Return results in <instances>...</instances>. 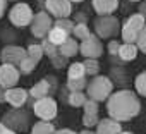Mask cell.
<instances>
[{
  "instance_id": "ab89813d",
  "label": "cell",
  "mask_w": 146,
  "mask_h": 134,
  "mask_svg": "<svg viewBox=\"0 0 146 134\" xmlns=\"http://www.w3.org/2000/svg\"><path fill=\"white\" fill-rule=\"evenodd\" d=\"M137 12L144 17V21H146V0H143V2H139V7H137Z\"/></svg>"
},
{
  "instance_id": "44dd1931",
  "label": "cell",
  "mask_w": 146,
  "mask_h": 134,
  "mask_svg": "<svg viewBox=\"0 0 146 134\" xmlns=\"http://www.w3.org/2000/svg\"><path fill=\"white\" fill-rule=\"evenodd\" d=\"M67 38H69V34H67L65 31H62V29L55 28V26H53V28L50 29V33L46 34V40H48L50 43H53L55 46H60V45H62Z\"/></svg>"
},
{
  "instance_id": "7dc6e473",
  "label": "cell",
  "mask_w": 146,
  "mask_h": 134,
  "mask_svg": "<svg viewBox=\"0 0 146 134\" xmlns=\"http://www.w3.org/2000/svg\"><path fill=\"white\" fill-rule=\"evenodd\" d=\"M129 2H137L139 4V2H143V0H129Z\"/></svg>"
},
{
  "instance_id": "f6af8a7d",
  "label": "cell",
  "mask_w": 146,
  "mask_h": 134,
  "mask_svg": "<svg viewBox=\"0 0 146 134\" xmlns=\"http://www.w3.org/2000/svg\"><path fill=\"white\" fill-rule=\"evenodd\" d=\"M119 134H132V132H131V131H120Z\"/></svg>"
},
{
  "instance_id": "8d00e7d4",
  "label": "cell",
  "mask_w": 146,
  "mask_h": 134,
  "mask_svg": "<svg viewBox=\"0 0 146 134\" xmlns=\"http://www.w3.org/2000/svg\"><path fill=\"white\" fill-rule=\"evenodd\" d=\"M74 23H88V16L84 14V12H76V16H74V19H72Z\"/></svg>"
},
{
  "instance_id": "ffe728a7",
  "label": "cell",
  "mask_w": 146,
  "mask_h": 134,
  "mask_svg": "<svg viewBox=\"0 0 146 134\" xmlns=\"http://www.w3.org/2000/svg\"><path fill=\"white\" fill-rule=\"evenodd\" d=\"M79 78H86V69L83 62H72L69 65L67 71V79H79Z\"/></svg>"
},
{
  "instance_id": "d4e9b609",
  "label": "cell",
  "mask_w": 146,
  "mask_h": 134,
  "mask_svg": "<svg viewBox=\"0 0 146 134\" xmlns=\"http://www.w3.org/2000/svg\"><path fill=\"white\" fill-rule=\"evenodd\" d=\"M36 65H38V62L28 55V57H24V58H23V62L17 65V69H19V72H21V74H31V72L36 69Z\"/></svg>"
},
{
  "instance_id": "52a82bcc",
  "label": "cell",
  "mask_w": 146,
  "mask_h": 134,
  "mask_svg": "<svg viewBox=\"0 0 146 134\" xmlns=\"http://www.w3.org/2000/svg\"><path fill=\"white\" fill-rule=\"evenodd\" d=\"M33 16H35L33 9L28 4H24V2H16L14 7L9 11V21L16 28H26V26H29L31 21H33Z\"/></svg>"
},
{
  "instance_id": "ac0fdd59",
  "label": "cell",
  "mask_w": 146,
  "mask_h": 134,
  "mask_svg": "<svg viewBox=\"0 0 146 134\" xmlns=\"http://www.w3.org/2000/svg\"><path fill=\"white\" fill-rule=\"evenodd\" d=\"M137 52L139 50H137L136 43H122L120 48H119L117 57L120 58V62H131L137 57Z\"/></svg>"
},
{
  "instance_id": "5b68a950",
  "label": "cell",
  "mask_w": 146,
  "mask_h": 134,
  "mask_svg": "<svg viewBox=\"0 0 146 134\" xmlns=\"http://www.w3.org/2000/svg\"><path fill=\"white\" fill-rule=\"evenodd\" d=\"M144 24H146V21H144V17H143L139 12L131 14V16L127 17V21L124 23V26H120V33H122L124 43H136L137 34H139V31L144 28Z\"/></svg>"
},
{
  "instance_id": "7bdbcfd3",
  "label": "cell",
  "mask_w": 146,
  "mask_h": 134,
  "mask_svg": "<svg viewBox=\"0 0 146 134\" xmlns=\"http://www.w3.org/2000/svg\"><path fill=\"white\" fill-rule=\"evenodd\" d=\"M4 101H5V88L0 86V103H4Z\"/></svg>"
},
{
  "instance_id": "4dcf8cb0",
  "label": "cell",
  "mask_w": 146,
  "mask_h": 134,
  "mask_svg": "<svg viewBox=\"0 0 146 134\" xmlns=\"http://www.w3.org/2000/svg\"><path fill=\"white\" fill-rule=\"evenodd\" d=\"M41 46H43V52H45V55H46L48 58H53V57L58 55V46H55L53 43H50L46 38L41 40Z\"/></svg>"
},
{
  "instance_id": "836d02e7",
  "label": "cell",
  "mask_w": 146,
  "mask_h": 134,
  "mask_svg": "<svg viewBox=\"0 0 146 134\" xmlns=\"http://www.w3.org/2000/svg\"><path fill=\"white\" fill-rule=\"evenodd\" d=\"M83 110H84V113H98V101H95V100H86L84 101V105H83Z\"/></svg>"
},
{
  "instance_id": "7a4b0ae2",
  "label": "cell",
  "mask_w": 146,
  "mask_h": 134,
  "mask_svg": "<svg viewBox=\"0 0 146 134\" xmlns=\"http://www.w3.org/2000/svg\"><path fill=\"white\" fill-rule=\"evenodd\" d=\"M2 124H5L7 127H11L16 132H26L31 127V112L26 107H19V108H11L4 113Z\"/></svg>"
},
{
  "instance_id": "f546056e",
  "label": "cell",
  "mask_w": 146,
  "mask_h": 134,
  "mask_svg": "<svg viewBox=\"0 0 146 134\" xmlns=\"http://www.w3.org/2000/svg\"><path fill=\"white\" fill-rule=\"evenodd\" d=\"M28 55H29L31 58H35L36 62H40L41 57L45 55L41 43H29V45H28Z\"/></svg>"
},
{
  "instance_id": "603a6c76",
  "label": "cell",
  "mask_w": 146,
  "mask_h": 134,
  "mask_svg": "<svg viewBox=\"0 0 146 134\" xmlns=\"http://www.w3.org/2000/svg\"><path fill=\"white\" fill-rule=\"evenodd\" d=\"M91 34V31H90V28H88V24H84V23H76L74 24V29H72V38H76V40H86L88 36Z\"/></svg>"
},
{
  "instance_id": "3957f363",
  "label": "cell",
  "mask_w": 146,
  "mask_h": 134,
  "mask_svg": "<svg viewBox=\"0 0 146 134\" xmlns=\"http://www.w3.org/2000/svg\"><path fill=\"white\" fill-rule=\"evenodd\" d=\"M113 93V83L108 76H93V79L88 81L86 95L90 100L95 101H107V98Z\"/></svg>"
},
{
  "instance_id": "ee69618b",
  "label": "cell",
  "mask_w": 146,
  "mask_h": 134,
  "mask_svg": "<svg viewBox=\"0 0 146 134\" xmlns=\"http://www.w3.org/2000/svg\"><path fill=\"white\" fill-rule=\"evenodd\" d=\"M79 134H96V132H93V131H90V129H86V131H81Z\"/></svg>"
},
{
  "instance_id": "7c38bea8",
  "label": "cell",
  "mask_w": 146,
  "mask_h": 134,
  "mask_svg": "<svg viewBox=\"0 0 146 134\" xmlns=\"http://www.w3.org/2000/svg\"><path fill=\"white\" fill-rule=\"evenodd\" d=\"M21 79V72L16 65L11 64H0V86H4L5 90L14 88Z\"/></svg>"
},
{
  "instance_id": "cb8c5ba5",
  "label": "cell",
  "mask_w": 146,
  "mask_h": 134,
  "mask_svg": "<svg viewBox=\"0 0 146 134\" xmlns=\"http://www.w3.org/2000/svg\"><path fill=\"white\" fill-rule=\"evenodd\" d=\"M86 100H88L86 91H70V95L67 98L69 105H72V107H83Z\"/></svg>"
},
{
  "instance_id": "30bf717a",
  "label": "cell",
  "mask_w": 146,
  "mask_h": 134,
  "mask_svg": "<svg viewBox=\"0 0 146 134\" xmlns=\"http://www.w3.org/2000/svg\"><path fill=\"white\" fill-rule=\"evenodd\" d=\"M45 11L55 19L70 17V14H72V2L70 0H45Z\"/></svg>"
},
{
  "instance_id": "2e32d148",
  "label": "cell",
  "mask_w": 146,
  "mask_h": 134,
  "mask_svg": "<svg viewBox=\"0 0 146 134\" xmlns=\"http://www.w3.org/2000/svg\"><path fill=\"white\" fill-rule=\"evenodd\" d=\"M28 95H29V98H33V100H38V98H43V96H52L53 95V91H52V86H50V83L46 81V78L45 79H40L29 91H28Z\"/></svg>"
},
{
  "instance_id": "6da1fadb",
  "label": "cell",
  "mask_w": 146,
  "mask_h": 134,
  "mask_svg": "<svg viewBox=\"0 0 146 134\" xmlns=\"http://www.w3.org/2000/svg\"><path fill=\"white\" fill-rule=\"evenodd\" d=\"M141 112V101L136 91L132 90H119L107 98V113L108 117L127 122L137 117Z\"/></svg>"
},
{
  "instance_id": "f35d334b",
  "label": "cell",
  "mask_w": 146,
  "mask_h": 134,
  "mask_svg": "<svg viewBox=\"0 0 146 134\" xmlns=\"http://www.w3.org/2000/svg\"><path fill=\"white\" fill-rule=\"evenodd\" d=\"M0 134H17V132H16V131H12L11 127H7L5 124L0 122Z\"/></svg>"
},
{
  "instance_id": "484cf974",
  "label": "cell",
  "mask_w": 146,
  "mask_h": 134,
  "mask_svg": "<svg viewBox=\"0 0 146 134\" xmlns=\"http://www.w3.org/2000/svg\"><path fill=\"white\" fill-rule=\"evenodd\" d=\"M67 90L69 91H86L88 86V79L86 78H79V79H67Z\"/></svg>"
},
{
  "instance_id": "ba28073f",
  "label": "cell",
  "mask_w": 146,
  "mask_h": 134,
  "mask_svg": "<svg viewBox=\"0 0 146 134\" xmlns=\"http://www.w3.org/2000/svg\"><path fill=\"white\" fill-rule=\"evenodd\" d=\"M53 28V21H52V16L46 12V11H40L33 16V21L29 24V29H31V34L35 38H46V34L50 33V29Z\"/></svg>"
},
{
  "instance_id": "277c9868",
  "label": "cell",
  "mask_w": 146,
  "mask_h": 134,
  "mask_svg": "<svg viewBox=\"0 0 146 134\" xmlns=\"http://www.w3.org/2000/svg\"><path fill=\"white\" fill-rule=\"evenodd\" d=\"M120 33V21L112 16H96L95 19V34L100 40H110L115 38Z\"/></svg>"
},
{
  "instance_id": "e0dca14e",
  "label": "cell",
  "mask_w": 146,
  "mask_h": 134,
  "mask_svg": "<svg viewBox=\"0 0 146 134\" xmlns=\"http://www.w3.org/2000/svg\"><path fill=\"white\" fill-rule=\"evenodd\" d=\"M79 53V43H78V40L76 38H67L60 46H58V55H62V57H67V58H70V57H76Z\"/></svg>"
},
{
  "instance_id": "8fae6325",
  "label": "cell",
  "mask_w": 146,
  "mask_h": 134,
  "mask_svg": "<svg viewBox=\"0 0 146 134\" xmlns=\"http://www.w3.org/2000/svg\"><path fill=\"white\" fill-rule=\"evenodd\" d=\"M28 57V50L19 46V45H5L0 52V62L2 64H11V65H19L23 58Z\"/></svg>"
},
{
  "instance_id": "5bb4252c",
  "label": "cell",
  "mask_w": 146,
  "mask_h": 134,
  "mask_svg": "<svg viewBox=\"0 0 146 134\" xmlns=\"http://www.w3.org/2000/svg\"><path fill=\"white\" fill-rule=\"evenodd\" d=\"M91 5L96 16H112L119 9V0H93Z\"/></svg>"
},
{
  "instance_id": "8992f818",
  "label": "cell",
  "mask_w": 146,
  "mask_h": 134,
  "mask_svg": "<svg viewBox=\"0 0 146 134\" xmlns=\"http://www.w3.org/2000/svg\"><path fill=\"white\" fill-rule=\"evenodd\" d=\"M33 113L40 119V120H53L58 113V107H57V101L53 96H43V98H38L35 100L33 103Z\"/></svg>"
},
{
  "instance_id": "74e56055",
  "label": "cell",
  "mask_w": 146,
  "mask_h": 134,
  "mask_svg": "<svg viewBox=\"0 0 146 134\" xmlns=\"http://www.w3.org/2000/svg\"><path fill=\"white\" fill-rule=\"evenodd\" d=\"M46 81L50 83V86H52V91L55 93V91H57V88H58V83H57L58 79H57V78H53V76H46Z\"/></svg>"
},
{
  "instance_id": "9a60e30c",
  "label": "cell",
  "mask_w": 146,
  "mask_h": 134,
  "mask_svg": "<svg viewBox=\"0 0 146 134\" xmlns=\"http://www.w3.org/2000/svg\"><path fill=\"white\" fill-rule=\"evenodd\" d=\"M120 131H122V124L112 117L100 119V122L96 124V134H119Z\"/></svg>"
},
{
  "instance_id": "d6a6232c",
  "label": "cell",
  "mask_w": 146,
  "mask_h": 134,
  "mask_svg": "<svg viewBox=\"0 0 146 134\" xmlns=\"http://www.w3.org/2000/svg\"><path fill=\"white\" fill-rule=\"evenodd\" d=\"M98 122H100L98 113H83V124L86 127H95Z\"/></svg>"
},
{
  "instance_id": "d590c367",
  "label": "cell",
  "mask_w": 146,
  "mask_h": 134,
  "mask_svg": "<svg viewBox=\"0 0 146 134\" xmlns=\"http://www.w3.org/2000/svg\"><path fill=\"white\" fill-rule=\"evenodd\" d=\"M120 41L119 40H110L108 41V46H107V50H108V53L112 55V57H117V53H119V48H120Z\"/></svg>"
},
{
  "instance_id": "e575fe53",
  "label": "cell",
  "mask_w": 146,
  "mask_h": 134,
  "mask_svg": "<svg viewBox=\"0 0 146 134\" xmlns=\"http://www.w3.org/2000/svg\"><path fill=\"white\" fill-rule=\"evenodd\" d=\"M50 60H52V65L55 67V69H64V67H67V64H69V58L62 57V55H57V57H53Z\"/></svg>"
},
{
  "instance_id": "4fadbf2b",
  "label": "cell",
  "mask_w": 146,
  "mask_h": 134,
  "mask_svg": "<svg viewBox=\"0 0 146 134\" xmlns=\"http://www.w3.org/2000/svg\"><path fill=\"white\" fill-rule=\"evenodd\" d=\"M28 98H29V95H28V91H26L24 88H17V86H14V88L5 90V101H7L11 107H14V108L26 107Z\"/></svg>"
},
{
  "instance_id": "b9f144b4",
  "label": "cell",
  "mask_w": 146,
  "mask_h": 134,
  "mask_svg": "<svg viewBox=\"0 0 146 134\" xmlns=\"http://www.w3.org/2000/svg\"><path fill=\"white\" fill-rule=\"evenodd\" d=\"M5 11H7V0H0V19L4 17Z\"/></svg>"
},
{
  "instance_id": "c3c4849f",
  "label": "cell",
  "mask_w": 146,
  "mask_h": 134,
  "mask_svg": "<svg viewBox=\"0 0 146 134\" xmlns=\"http://www.w3.org/2000/svg\"><path fill=\"white\" fill-rule=\"evenodd\" d=\"M7 2H21V0H7Z\"/></svg>"
},
{
  "instance_id": "1f68e13d",
  "label": "cell",
  "mask_w": 146,
  "mask_h": 134,
  "mask_svg": "<svg viewBox=\"0 0 146 134\" xmlns=\"http://www.w3.org/2000/svg\"><path fill=\"white\" fill-rule=\"evenodd\" d=\"M136 46H137V50H139L141 53H146V24H144V28H143V29L139 31V34H137Z\"/></svg>"
},
{
  "instance_id": "60d3db41",
  "label": "cell",
  "mask_w": 146,
  "mask_h": 134,
  "mask_svg": "<svg viewBox=\"0 0 146 134\" xmlns=\"http://www.w3.org/2000/svg\"><path fill=\"white\" fill-rule=\"evenodd\" d=\"M55 134H79L76 131H72L69 127H62V129H55Z\"/></svg>"
},
{
  "instance_id": "7402d4cb",
  "label": "cell",
  "mask_w": 146,
  "mask_h": 134,
  "mask_svg": "<svg viewBox=\"0 0 146 134\" xmlns=\"http://www.w3.org/2000/svg\"><path fill=\"white\" fill-rule=\"evenodd\" d=\"M110 81L113 83H117V84H125L127 81H129V76H127V72H124V69L122 67H117V65H113L112 67V71H110Z\"/></svg>"
},
{
  "instance_id": "d6986e66",
  "label": "cell",
  "mask_w": 146,
  "mask_h": 134,
  "mask_svg": "<svg viewBox=\"0 0 146 134\" xmlns=\"http://www.w3.org/2000/svg\"><path fill=\"white\" fill-rule=\"evenodd\" d=\"M31 134H55V125L48 120H40L31 125Z\"/></svg>"
},
{
  "instance_id": "f1b7e54d",
  "label": "cell",
  "mask_w": 146,
  "mask_h": 134,
  "mask_svg": "<svg viewBox=\"0 0 146 134\" xmlns=\"http://www.w3.org/2000/svg\"><path fill=\"white\" fill-rule=\"evenodd\" d=\"M84 69H86V76H98L100 72V62L98 58H84Z\"/></svg>"
},
{
  "instance_id": "83f0119b",
  "label": "cell",
  "mask_w": 146,
  "mask_h": 134,
  "mask_svg": "<svg viewBox=\"0 0 146 134\" xmlns=\"http://www.w3.org/2000/svg\"><path fill=\"white\" fill-rule=\"evenodd\" d=\"M74 21H72L70 17H64V19H55V23H53V26L55 28H58V29H62V31H65L69 36L72 34V29H74Z\"/></svg>"
},
{
  "instance_id": "9c48e42d",
  "label": "cell",
  "mask_w": 146,
  "mask_h": 134,
  "mask_svg": "<svg viewBox=\"0 0 146 134\" xmlns=\"http://www.w3.org/2000/svg\"><path fill=\"white\" fill-rule=\"evenodd\" d=\"M79 53L84 58H100L103 55V43H102V40L95 33H91L86 40H83L79 43Z\"/></svg>"
},
{
  "instance_id": "4316f807",
  "label": "cell",
  "mask_w": 146,
  "mask_h": 134,
  "mask_svg": "<svg viewBox=\"0 0 146 134\" xmlns=\"http://www.w3.org/2000/svg\"><path fill=\"white\" fill-rule=\"evenodd\" d=\"M134 88H136V93L139 96H144L146 98V71L139 72L134 79Z\"/></svg>"
},
{
  "instance_id": "bcb514c9",
  "label": "cell",
  "mask_w": 146,
  "mask_h": 134,
  "mask_svg": "<svg viewBox=\"0 0 146 134\" xmlns=\"http://www.w3.org/2000/svg\"><path fill=\"white\" fill-rule=\"evenodd\" d=\"M72 4H79V2H84V0H70Z\"/></svg>"
}]
</instances>
